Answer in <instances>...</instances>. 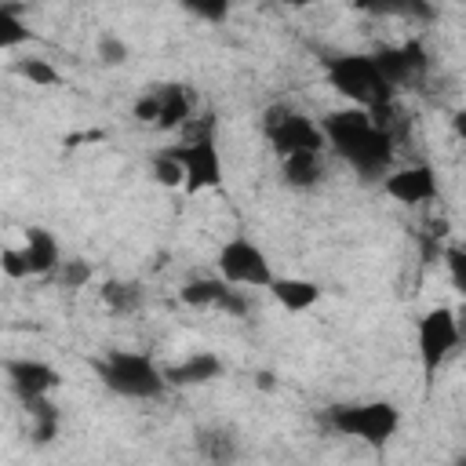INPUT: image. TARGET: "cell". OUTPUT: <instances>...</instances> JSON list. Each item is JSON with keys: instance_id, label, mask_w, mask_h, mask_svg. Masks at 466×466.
Masks as SVG:
<instances>
[{"instance_id": "cell-10", "label": "cell", "mask_w": 466, "mask_h": 466, "mask_svg": "<svg viewBox=\"0 0 466 466\" xmlns=\"http://www.w3.org/2000/svg\"><path fill=\"white\" fill-rule=\"evenodd\" d=\"M4 371H7V379H11V390L22 397V404H29V400H44V397L62 382V375H58L51 364L33 360V357L7 360Z\"/></svg>"}, {"instance_id": "cell-20", "label": "cell", "mask_w": 466, "mask_h": 466, "mask_svg": "<svg viewBox=\"0 0 466 466\" xmlns=\"http://www.w3.org/2000/svg\"><path fill=\"white\" fill-rule=\"evenodd\" d=\"M25 40H29V29H25V22L18 18V7L0 4V47L11 51V47H18V44H25Z\"/></svg>"}, {"instance_id": "cell-31", "label": "cell", "mask_w": 466, "mask_h": 466, "mask_svg": "<svg viewBox=\"0 0 466 466\" xmlns=\"http://www.w3.org/2000/svg\"><path fill=\"white\" fill-rule=\"evenodd\" d=\"M451 131H455V135L466 142V109H459V113L451 116Z\"/></svg>"}, {"instance_id": "cell-32", "label": "cell", "mask_w": 466, "mask_h": 466, "mask_svg": "<svg viewBox=\"0 0 466 466\" xmlns=\"http://www.w3.org/2000/svg\"><path fill=\"white\" fill-rule=\"evenodd\" d=\"M459 466H466V455H462V459H459Z\"/></svg>"}, {"instance_id": "cell-7", "label": "cell", "mask_w": 466, "mask_h": 466, "mask_svg": "<svg viewBox=\"0 0 466 466\" xmlns=\"http://www.w3.org/2000/svg\"><path fill=\"white\" fill-rule=\"evenodd\" d=\"M459 328H455V309L437 306L419 317V364H422V382L426 390L433 386L441 364L459 350Z\"/></svg>"}, {"instance_id": "cell-27", "label": "cell", "mask_w": 466, "mask_h": 466, "mask_svg": "<svg viewBox=\"0 0 466 466\" xmlns=\"http://www.w3.org/2000/svg\"><path fill=\"white\" fill-rule=\"evenodd\" d=\"M0 262H4V273H7V277H15V280L29 277V266H25L22 248H4V251H0Z\"/></svg>"}, {"instance_id": "cell-25", "label": "cell", "mask_w": 466, "mask_h": 466, "mask_svg": "<svg viewBox=\"0 0 466 466\" xmlns=\"http://www.w3.org/2000/svg\"><path fill=\"white\" fill-rule=\"evenodd\" d=\"M95 51H98V58H102L106 66H124V62H127V44H124L116 33H102L98 44H95Z\"/></svg>"}, {"instance_id": "cell-1", "label": "cell", "mask_w": 466, "mask_h": 466, "mask_svg": "<svg viewBox=\"0 0 466 466\" xmlns=\"http://www.w3.org/2000/svg\"><path fill=\"white\" fill-rule=\"evenodd\" d=\"M324 142L364 178H379L390 175V160H393V135L390 127H382L368 109H335L320 120Z\"/></svg>"}, {"instance_id": "cell-18", "label": "cell", "mask_w": 466, "mask_h": 466, "mask_svg": "<svg viewBox=\"0 0 466 466\" xmlns=\"http://www.w3.org/2000/svg\"><path fill=\"white\" fill-rule=\"evenodd\" d=\"M157 95H160V120H157V127L160 131L178 127L189 116V95H186V87L164 84V87H157Z\"/></svg>"}, {"instance_id": "cell-11", "label": "cell", "mask_w": 466, "mask_h": 466, "mask_svg": "<svg viewBox=\"0 0 466 466\" xmlns=\"http://www.w3.org/2000/svg\"><path fill=\"white\" fill-rule=\"evenodd\" d=\"M178 299L193 309H226L233 317H244L248 313V302L240 299V291H233L222 277H200V280H189Z\"/></svg>"}, {"instance_id": "cell-2", "label": "cell", "mask_w": 466, "mask_h": 466, "mask_svg": "<svg viewBox=\"0 0 466 466\" xmlns=\"http://www.w3.org/2000/svg\"><path fill=\"white\" fill-rule=\"evenodd\" d=\"M324 76L357 109L386 113L393 102V87L382 76V69L375 66V55H331V58H324Z\"/></svg>"}, {"instance_id": "cell-8", "label": "cell", "mask_w": 466, "mask_h": 466, "mask_svg": "<svg viewBox=\"0 0 466 466\" xmlns=\"http://www.w3.org/2000/svg\"><path fill=\"white\" fill-rule=\"evenodd\" d=\"M171 153L186 171V186H182L186 193H200V189L222 186V153H218L211 135H200V138H193L186 146H175Z\"/></svg>"}, {"instance_id": "cell-16", "label": "cell", "mask_w": 466, "mask_h": 466, "mask_svg": "<svg viewBox=\"0 0 466 466\" xmlns=\"http://www.w3.org/2000/svg\"><path fill=\"white\" fill-rule=\"evenodd\" d=\"M197 451L211 466H233V459H237V433L226 430V426H204L197 433Z\"/></svg>"}, {"instance_id": "cell-19", "label": "cell", "mask_w": 466, "mask_h": 466, "mask_svg": "<svg viewBox=\"0 0 466 466\" xmlns=\"http://www.w3.org/2000/svg\"><path fill=\"white\" fill-rule=\"evenodd\" d=\"M25 411H29V422H33V441L36 444H47L58 433V411L51 408V400L47 397L44 400H29Z\"/></svg>"}, {"instance_id": "cell-13", "label": "cell", "mask_w": 466, "mask_h": 466, "mask_svg": "<svg viewBox=\"0 0 466 466\" xmlns=\"http://www.w3.org/2000/svg\"><path fill=\"white\" fill-rule=\"evenodd\" d=\"M22 255H25L29 277H44V273H51V269L62 266L58 240H55L44 226H29V229H25V248H22Z\"/></svg>"}, {"instance_id": "cell-14", "label": "cell", "mask_w": 466, "mask_h": 466, "mask_svg": "<svg viewBox=\"0 0 466 466\" xmlns=\"http://www.w3.org/2000/svg\"><path fill=\"white\" fill-rule=\"evenodd\" d=\"M164 375H167V386H204V382H211V379L222 375V360L215 353L200 350V353H193V357L164 368Z\"/></svg>"}, {"instance_id": "cell-23", "label": "cell", "mask_w": 466, "mask_h": 466, "mask_svg": "<svg viewBox=\"0 0 466 466\" xmlns=\"http://www.w3.org/2000/svg\"><path fill=\"white\" fill-rule=\"evenodd\" d=\"M102 299H106V306H109V309L127 313V309H135V306H138V288H135V284H127V280H109V284L102 288Z\"/></svg>"}, {"instance_id": "cell-22", "label": "cell", "mask_w": 466, "mask_h": 466, "mask_svg": "<svg viewBox=\"0 0 466 466\" xmlns=\"http://www.w3.org/2000/svg\"><path fill=\"white\" fill-rule=\"evenodd\" d=\"M153 178H157L160 186H167V189L186 186V171H182V164L175 160V153H171V149H164V153H157V157H153Z\"/></svg>"}, {"instance_id": "cell-30", "label": "cell", "mask_w": 466, "mask_h": 466, "mask_svg": "<svg viewBox=\"0 0 466 466\" xmlns=\"http://www.w3.org/2000/svg\"><path fill=\"white\" fill-rule=\"evenodd\" d=\"M455 328H459V342L466 346V302L455 306Z\"/></svg>"}, {"instance_id": "cell-29", "label": "cell", "mask_w": 466, "mask_h": 466, "mask_svg": "<svg viewBox=\"0 0 466 466\" xmlns=\"http://www.w3.org/2000/svg\"><path fill=\"white\" fill-rule=\"evenodd\" d=\"M186 11L189 15H197V18H204V22H222L226 15H229V4H186Z\"/></svg>"}, {"instance_id": "cell-24", "label": "cell", "mask_w": 466, "mask_h": 466, "mask_svg": "<svg viewBox=\"0 0 466 466\" xmlns=\"http://www.w3.org/2000/svg\"><path fill=\"white\" fill-rule=\"evenodd\" d=\"M55 273H58V284L69 288V291H76V288H84V284L91 280V266H87L84 258H69V262H62Z\"/></svg>"}, {"instance_id": "cell-28", "label": "cell", "mask_w": 466, "mask_h": 466, "mask_svg": "<svg viewBox=\"0 0 466 466\" xmlns=\"http://www.w3.org/2000/svg\"><path fill=\"white\" fill-rule=\"evenodd\" d=\"M135 120H142V124H157L160 120V95L157 91H149V95H142L135 102Z\"/></svg>"}, {"instance_id": "cell-6", "label": "cell", "mask_w": 466, "mask_h": 466, "mask_svg": "<svg viewBox=\"0 0 466 466\" xmlns=\"http://www.w3.org/2000/svg\"><path fill=\"white\" fill-rule=\"evenodd\" d=\"M218 277L229 284V288H273V262H269V255L255 244V240H248V237H233V240H226L222 244V251H218Z\"/></svg>"}, {"instance_id": "cell-4", "label": "cell", "mask_w": 466, "mask_h": 466, "mask_svg": "<svg viewBox=\"0 0 466 466\" xmlns=\"http://www.w3.org/2000/svg\"><path fill=\"white\" fill-rule=\"evenodd\" d=\"M324 422L342 437L364 441L371 448H386L400 430V411L390 400H353V404H331Z\"/></svg>"}, {"instance_id": "cell-21", "label": "cell", "mask_w": 466, "mask_h": 466, "mask_svg": "<svg viewBox=\"0 0 466 466\" xmlns=\"http://www.w3.org/2000/svg\"><path fill=\"white\" fill-rule=\"evenodd\" d=\"M15 73L25 76V80L36 84V87H55V84H62V73H58L55 66H47L44 58H22V62L15 66Z\"/></svg>"}, {"instance_id": "cell-5", "label": "cell", "mask_w": 466, "mask_h": 466, "mask_svg": "<svg viewBox=\"0 0 466 466\" xmlns=\"http://www.w3.org/2000/svg\"><path fill=\"white\" fill-rule=\"evenodd\" d=\"M262 131L280 160L299 157V153H320L328 146L320 124H313L306 113H299L291 106H269L262 113Z\"/></svg>"}, {"instance_id": "cell-26", "label": "cell", "mask_w": 466, "mask_h": 466, "mask_svg": "<svg viewBox=\"0 0 466 466\" xmlns=\"http://www.w3.org/2000/svg\"><path fill=\"white\" fill-rule=\"evenodd\" d=\"M444 266H448L451 288L466 299V248H448V251H444Z\"/></svg>"}, {"instance_id": "cell-15", "label": "cell", "mask_w": 466, "mask_h": 466, "mask_svg": "<svg viewBox=\"0 0 466 466\" xmlns=\"http://www.w3.org/2000/svg\"><path fill=\"white\" fill-rule=\"evenodd\" d=\"M269 295L288 309V313H306L317 306L320 299V284L317 280H306V277H277Z\"/></svg>"}, {"instance_id": "cell-3", "label": "cell", "mask_w": 466, "mask_h": 466, "mask_svg": "<svg viewBox=\"0 0 466 466\" xmlns=\"http://www.w3.org/2000/svg\"><path fill=\"white\" fill-rule=\"evenodd\" d=\"M95 371L106 382V390L127 400H157L167 390L164 368L142 350H109L102 360H95Z\"/></svg>"}, {"instance_id": "cell-9", "label": "cell", "mask_w": 466, "mask_h": 466, "mask_svg": "<svg viewBox=\"0 0 466 466\" xmlns=\"http://www.w3.org/2000/svg\"><path fill=\"white\" fill-rule=\"evenodd\" d=\"M375 66L382 69V76L397 91L404 84H415L430 69V55H426L422 40H404V44H393V47H379L375 51Z\"/></svg>"}, {"instance_id": "cell-17", "label": "cell", "mask_w": 466, "mask_h": 466, "mask_svg": "<svg viewBox=\"0 0 466 466\" xmlns=\"http://www.w3.org/2000/svg\"><path fill=\"white\" fill-rule=\"evenodd\" d=\"M280 175L291 189H309L324 178V164H320V153H299V157H288L280 160Z\"/></svg>"}, {"instance_id": "cell-12", "label": "cell", "mask_w": 466, "mask_h": 466, "mask_svg": "<svg viewBox=\"0 0 466 466\" xmlns=\"http://www.w3.org/2000/svg\"><path fill=\"white\" fill-rule=\"evenodd\" d=\"M386 197H393L397 204H426L437 197V175L430 164H411L400 171H390L382 178Z\"/></svg>"}]
</instances>
